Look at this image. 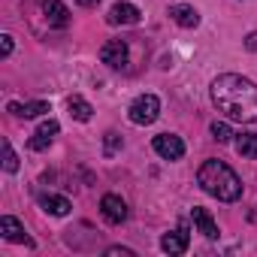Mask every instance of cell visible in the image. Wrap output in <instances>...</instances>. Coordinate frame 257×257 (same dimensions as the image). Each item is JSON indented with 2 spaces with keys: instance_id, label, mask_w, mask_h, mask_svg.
<instances>
[{
  "instance_id": "obj_13",
  "label": "cell",
  "mask_w": 257,
  "mask_h": 257,
  "mask_svg": "<svg viewBox=\"0 0 257 257\" xmlns=\"http://www.w3.org/2000/svg\"><path fill=\"white\" fill-rule=\"evenodd\" d=\"M40 206H43V212L58 215V218L70 215V209H73V203L67 197H58V194H40Z\"/></svg>"
},
{
  "instance_id": "obj_8",
  "label": "cell",
  "mask_w": 257,
  "mask_h": 257,
  "mask_svg": "<svg viewBox=\"0 0 257 257\" xmlns=\"http://www.w3.org/2000/svg\"><path fill=\"white\" fill-rule=\"evenodd\" d=\"M0 233H4V239H10V242H22V245L34 248V239L25 233L22 221H19V218H13V215H4V218H0Z\"/></svg>"
},
{
  "instance_id": "obj_5",
  "label": "cell",
  "mask_w": 257,
  "mask_h": 257,
  "mask_svg": "<svg viewBox=\"0 0 257 257\" xmlns=\"http://www.w3.org/2000/svg\"><path fill=\"white\" fill-rule=\"evenodd\" d=\"M127 43L124 40H109V43H103V49H100V61L106 64V67H112V70H124L127 67Z\"/></svg>"
},
{
  "instance_id": "obj_16",
  "label": "cell",
  "mask_w": 257,
  "mask_h": 257,
  "mask_svg": "<svg viewBox=\"0 0 257 257\" xmlns=\"http://www.w3.org/2000/svg\"><path fill=\"white\" fill-rule=\"evenodd\" d=\"M236 152L242 158H257V134H239L236 137Z\"/></svg>"
},
{
  "instance_id": "obj_11",
  "label": "cell",
  "mask_w": 257,
  "mask_h": 257,
  "mask_svg": "<svg viewBox=\"0 0 257 257\" xmlns=\"http://www.w3.org/2000/svg\"><path fill=\"white\" fill-rule=\"evenodd\" d=\"M191 218H194V227H197L206 239H218V224H215V218L209 215V209L194 206V209H191Z\"/></svg>"
},
{
  "instance_id": "obj_14",
  "label": "cell",
  "mask_w": 257,
  "mask_h": 257,
  "mask_svg": "<svg viewBox=\"0 0 257 257\" xmlns=\"http://www.w3.org/2000/svg\"><path fill=\"white\" fill-rule=\"evenodd\" d=\"M161 248H164L167 254H185V251H188V230H173V233H164Z\"/></svg>"
},
{
  "instance_id": "obj_6",
  "label": "cell",
  "mask_w": 257,
  "mask_h": 257,
  "mask_svg": "<svg viewBox=\"0 0 257 257\" xmlns=\"http://www.w3.org/2000/svg\"><path fill=\"white\" fill-rule=\"evenodd\" d=\"M100 212L109 224H124L127 221V203L118 197V194H106L100 200Z\"/></svg>"
},
{
  "instance_id": "obj_3",
  "label": "cell",
  "mask_w": 257,
  "mask_h": 257,
  "mask_svg": "<svg viewBox=\"0 0 257 257\" xmlns=\"http://www.w3.org/2000/svg\"><path fill=\"white\" fill-rule=\"evenodd\" d=\"M161 115V100L155 94H140L131 106H127V118H131L134 124L146 127V124H155Z\"/></svg>"
},
{
  "instance_id": "obj_7",
  "label": "cell",
  "mask_w": 257,
  "mask_h": 257,
  "mask_svg": "<svg viewBox=\"0 0 257 257\" xmlns=\"http://www.w3.org/2000/svg\"><path fill=\"white\" fill-rule=\"evenodd\" d=\"M58 131H61V124H58V121H43V124L37 127V134L31 137L28 149H31V152H46V149L52 146V140L58 137Z\"/></svg>"
},
{
  "instance_id": "obj_22",
  "label": "cell",
  "mask_w": 257,
  "mask_h": 257,
  "mask_svg": "<svg viewBox=\"0 0 257 257\" xmlns=\"http://www.w3.org/2000/svg\"><path fill=\"white\" fill-rule=\"evenodd\" d=\"M106 254H109V257H118V254H121V257H134V251H131V248H121V245L106 248Z\"/></svg>"
},
{
  "instance_id": "obj_12",
  "label": "cell",
  "mask_w": 257,
  "mask_h": 257,
  "mask_svg": "<svg viewBox=\"0 0 257 257\" xmlns=\"http://www.w3.org/2000/svg\"><path fill=\"white\" fill-rule=\"evenodd\" d=\"M170 19L179 25V28H197L200 25V13L194 10V7H188V4H176V7H170Z\"/></svg>"
},
{
  "instance_id": "obj_1",
  "label": "cell",
  "mask_w": 257,
  "mask_h": 257,
  "mask_svg": "<svg viewBox=\"0 0 257 257\" xmlns=\"http://www.w3.org/2000/svg\"><path fill=\"white\" fill-rule=\"evenodd\" d=\"M212 103L230 121L242 124L257 121V85L239 73H224L212 82Z\"/></svg>"
},
{
  "instance_id": "obj_4",
  "label": "cell",
  "mask_w": 257,
  "mask_h": 257,
  "mask_svg": "<svg viewBox=\"0 0 257 257\" xmlns=\"http://www.w3.org/2000/svg\"><path fill=\"white\" fill-rule=\"evenodd\" d=\"M152 149H155L164 161H182V158H185V143H182V137H176V134H161V137H155Z\"/></svg>"
},
{
  "instance_id": "obj_2",
  "label": "cell",
  "mask_w": 257,
  "mask_h": 257,
  "mask_svg": "<svg viewBox=\"0 0 257 257\" xmlns=\"http://www.w3.org/2000/svg\"><path fill=\"white\" fill-rule=\"evenodd\" d=\"M197 182L209 197H215L221 203H236L242 197V182L224 161H206L197 173Z\"/></svg>"
},
{
  "instance_id": "obj_18",
  "label": "cell",
  "mask_w": 257,
  "mask_h": 257,
  "mask_svg": "<svg viewBox=\"0 0 257 257\" xmlns=\"http://www.w3.org/2000/svg\"><path fill=\"white\" fill-rule=\"evenodd\" d=\"M4 170H7V173H16V170H19V158H16V152H13L10 140H4Z\"/></svg>"
},
{
  "instance_id": "obj_23",
  "label": "cell",
  "mask_w": 257,
  "mask_h": 257,
  "mask_svg": "<svg viewBox=\"0 0 257 257\" xmlns=\"http://www.w3.org/2000/svg\"><path fill=\"white\" fill-rule=\"evenodd\" d=\"M245 49H248V52H257V31H254V34L245 40Z\"/></svg>"
},
{
  "instance_id": "obj_24",
  "label": "cell",
  "mask_w": 257,
  "mask_h": 257,
  "mask_svg": "<svg viewBox=\"0 0 257 257\" xmlns=\"http://www.w3.org/2000/svg\"><path fill=\"white\" fill-rule=\"evenodd\" d=\"M76 4H79V7H97L100 0H76Z\"/></svg>"
},
{
  "instance_id": "obj_20",
  "label": "cell",
  "mask_w": 257,
  "mask_h": 257,
  "mask_svg": "<svg viewBox=\"0 0 257 257\" xmlns=\"http://www.w3.org/2000/svg\"><path fill=\"white\" fill-rule=\"evenodd\" d=\"M121 146H124V143H121V134H115V131H109V134H106V155L112 158V155H115V152H118Z\"/></svg>"
},
{
  "instance_id": "obj_10",
  "label": "cell",
  "mask_w": 257,
  "mask_h": 257,
  "mask_svg": "<svg viewBox=\"0 0 257 257\" xmlns=\"http://www.w3.org/2000/svg\"><path fill=\"white\" fill-rule=\"evenodd\" d=\"M140 19H143V13L134 4H115L106 16L109 25H140Z\"/></svg>"
},
{
  "instance_id": "obj_21",
  "label": "cell",
  "mask_w": 257,
  "mask_h": 257,
  "mask_svg": "<svg viewBox=\"0 0 257 257\" xmlns=\"http://www.w3.org/2000/svg\"><path fill=\"white\" fill-rule=\"evenodd\" d=\"M0 55H4V58H10V55H13V37H10V34L0 37Z\"/></svg>"
},
{
  "instance_id": "obj_17",
  "label": "cell",
  "mask_w": 257,
  "mask_h": 257,
  "mask_svg": "<svg viewBox=\"0 0 257 257\" xmlns=\"http://www.w3.org/2000/svg\"><path fill=\"white\" fill-rule=\"evenodd\" d=\"M67 106H70V115H73L76 121H91V112H94V109H91L88 100H82V97H70Z\"/></svg>"
},
{
  "instance_id": "obj_15",
  "label": "cell",
  "mask_w": 257,
  "mask_h": 257,
  "mask_svg": "<svg viewBox=\"0 0 257 257\" xmlns=\"http://www.w3.org/2000/svg\"><path fill=\"white\" fill-rule=\"evenodd\" d=\"M7 109L13 115H19V118H37V115L49 112V103L46 100H31V103H10Z\"/></svg>"
},
{
  "instance_id": "obj_9",
  "label": "cell",
  "mask_w": 257,
  "mask_h": 257,
  "mask_svg": "<svg viewBox=\"0 0 257 257\" xmlns=\"http://www.w3.org/2000/svg\"><path fill=\"white\" fill-rule=\"evenodd\" d=\"M43 16L49 22V28H67L70 25V10L61 4V0H43Z\"/></svg>"
},
{
  "instance_id": "obj_19",
  "label": "cell",
  "mask_w": 257,
  "mask_h": 257,
  "mask_svg": "<svg viewBox=\"0 0 257 257\" xmlns=\"http://www.w3.org/2000/svg\"><path fill=\"white\" fill-rule=\"evenodd\" d=\"M212 137H215L218 143H230V140H233V131H230L224 121H215V124H212Z\"/></svg>"
}]
</instances>
